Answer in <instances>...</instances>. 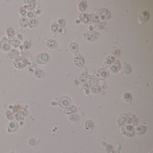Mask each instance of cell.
I'll return each mask as SVG.
<instances>
[{
    "label": "cell",
    "instance_id": "6da1fadb",
    "mask_svg": "<svg viewBox=\"0 0 153 153\" xmlns=\"http://www.w3.org/2000/svg\"><path fill=\"white\" fill-rule=\"evenodd\" d=\"M28 64V60L24 57L21 56L18 57L14 61V65L16 68L19 69L24 68Z\"/></svg>",
    "mask_w": 153,
    "mask_h": 153
},
{
    "label": "cell",
    "instance_id": "7a4b0ae2",
    "mask_svg": "<svg viewBox=\"0 0 153 153\" xmlns=\"http://www.w3.org/2000/svg\"><path fill=\"white\" fill-rule=\"evenodd\" d=\"M49 59V55L46 53H42L37 55L35 61L40 64H46Z\"/></svg>",
    "mask_w": 153,
    "mask_h": 153
},
{
    "label": "cell",
    "instance_id": "3957f363",
    "mask_svg": "<svg viewBox=\"0 0 153 153\" xmlns=\"http://www.w3.org/2000/svg\"><path fill=\"white\" fill-rule=\"evenodd\" d=\"M99 35V34L95 31H88L84 34L85 39L88 42L96 41Z\"/></svg>",
    "mask_w": 153,
    "mask_h": 153
},
{
    "label": "cell",
    "instance_id": "277c9868",
    "mask_svg": "<svg viewBox=\"0 0 153 153\" xmlns=\"http://www.w3.org/2000/svg\"><path fill=\"white\" fill-rule=\"evenodd\" d=\"M97 14L103 20H107L111 18V14L109 11L105 9H102L97 11Z\"/></svg>",
    "mask_w": 153,
    "mask_h": 153
},
{
    "label": "cell",
    "instance_id": "5b68a950",
    "mask_svg": "<svg viewBox=\"0 0 153 153\" xmlns=\"http://www.w3.org/2000/svg\"><path fill=\"white\" fill-rule=\"evenodd\" d=\"M123 133L127 137H133L135 134V130L133 127L131 125L126 126L122 129Z\"/></svg>",
    "mask_w": 153,
    "mask_h": 153
},
{
    "label": "cell",
    "instance_id": "8992f818",
    "mask_svg": "<svg viewBox=\"0 0 153 153\" xmlns=\"http://www.w3.org/2000/svg\"><path fill=\"white\" fill-rule=\"evenodd\" d=\"M109 75V71L105 68L99 69L97 73V76L100 79H106Z\"/></svg>",
    "mask_w": 153,
    "mask_h": 153
},
{
    "label": "cell",
    "instance_id": "52a82bcc",
    "mask_svg": "<svg viewBox=\"0 0 153 153\" xmlns=\"http://www.w3.org/2000/svg\"><path fill=\"white\" fill-rule=\"evenodd\" d=\"M11 44L9 40L5 37L0 42V48L3 51H8L11 49Z\"/></svg>",
    "mask_w": 153,
    "mask_h": 153
},
{
    "label": "cell",
    "instance_id": "ba28073f",
    "mask_svg": "<svg viewBox=\"0 0 153 153\" xmlns=\"http://www.w3.org/2000/svg\"><path fill=\"white\" fill-rule=\"evenodd\" d=\"M71 103V101L70 97H62L61 98L58 104L59 106L62 107H65L69 106Z\"/></svg>",
    "mask_w": 153,
    "mask_h": 153
},
{
    "label": "cell",
    "instance_id": "9c48e42d",
    "mask_svg": "<svg viewBox=\"0 0 153 153\" xmlns=\"http://www.w3.org/2000/svg\"><path fill=\"white\" fill-rule=\"evenodd\" d=\"M150 17V15L147 11H143L139 14L138 20L140 24L145 23L148 21Z\"/></svg>",
    "mask_w": 153,
    "mask_h": 153
},
{
    "label": "cell",
    "instance_id": "30bf717a",
    "mask_svg": "<svg viewBox=\"0 0 153 153\" xmlns=\"http://www.w3.org/2000/svg\"><path fill=\"white\" fill-rule=\"evenodd\" d=\"M121 68V65L119 60L113 63L110 67V71L112 73H116Z\"/></svg>",
    "mask_w": 153,
    "mask_h": 153
},
{
    "label": "cell",
    "instance_id": "8fae6325",
    "mask_svg": "<svg viewBox=\"0 0 153 153\" xmlns=\"http://www.w3.org/2000/svg\"><path fill=\"white\" fill-rule=\"evenodd\" d=\"M128 119L129 115L127 114H123L120 115L118 120L119 125H120V126H122L126 123Z\"/></svg>",
    "mask_w": 153,
    "mask_h": 153
},
{
    "label": "cell",
    "instance_id": "7c38bea8",
    "mask_svg": "<svg viewBox=\"0 0 153 153\" xmlns=\"http://www.w3.org/2000/svg\"><path fill=\"white\" fill-rule=\"evenodd\" d=\"M74 62L76 65L79 67H82L85 62V60L83 57L80 55H78L76 56L74 59Z\"/></svg>",
    "mask_w": 153,
    "mask_h": 153
},
{
    "label": "cell",
    "instance_id": "4fadbf2b",
    "mask_svg": "<svg viewBox=\"0 0 153 153\" xmlns=\"http://www.w3.org/2000/svg\"><path fill=\"white\" fill-rule=\"evenodd\" d=\"M19 128V124L16 121L11 122L8 126V130L9 132H13L18 130Z\"/></svg>",
    "mask_w": 153,
    "mask_h": 153
},
{
    "label": "cell",
    "instance_id": "5bb4252c",
    "mask_svg": "<svg viewBox=\"0 0 153 153\" xmlns=\"http://www.w3.org/2000/svg\"><path fill=\"white\" fill-rule=\"evenodd\" d=\"M146 131V128L142 125H140L136 129V133L137 135H141L144 133Z\"/></svg>",
    "mask_w": 153,
    "mask_h": 153
},
{
    "label": "cell",
    "instance_id": "9a60e30c",
    "mask_svg": "<svg viewBox=\"0 0 153 153\" xmlns=\"http://www.w3.org/2000/svg\"><path fill=\"white\" fill-rule=\"evenodd\" d=\"M79 18L80 20H81V22L85 24H88L90 23L89 19V16L86 14H80Z\"/></svg>",
    "mask_w": 153,
    "mask_h": 153
},
{
    "label": "cell",
    "instance_id": "2e32d148",
    "mask_svg": "<svg viewBox=\"0 0 153 153\" xmlns=\"http://www.w3.org/2000/svg\"><path fill=\"white\" fill-rule=\"evenodd\" d=\"M34 75L38 78H42L44 76V73L42 70L40 69H36L34 71Z\"/></svg>",
    "mask_w": 153,
    "mask_h": 153
},
{
    "label": "cell",
    "instance_id": "e0dca14e",
    "mask_svg": "<svg viewBox=\"0 0 153 153\" xmlns=\"http://www.w3.org/2000/svg\"><path fill=\"white\" fill-rule=\"evenodd\" d=\"M78 45L75 42H72L70 44V49L71 52L74 54H76L78 52Z\"/></svg>",
    "mask_w": 153,
    "mask_h": 153
},
{
    "label": "cell",
    "instance_id": "ac0fdd59",
    "mask_svg": "<svg viewBox=\"0 0 153 153\" xmlns=\"http://www.w3.org/2000/svg\"><path fill=\"white\" fill-rule=\"evenodd\" d=\"M57 44L56 41L53 40H49L46 42V45L50 49H54L56 47Z\"/></svg>",
    "mask_w": 153,
    "mask_h": 153
},
{
    "label": "cell",
    "instance_id": "d6986e66",
    "mask_svg": "<svg viewBox=\"0 0 153 153\" xmlns=\"http://www.w3.org/2000/svg\"><path fill=\"white\" fill-rule=\"evenodd\" d=\"M122 98L123 99V100L128 103H130L132 101V96L131 95L130 93H123Z\"/></svg>",
    "mask_w": 153,
    "mask_h": 153
},
{
    "label": "cell",
    "instance_id": "ffe728a7",
    "mask_svg": "<svg viewBox=\"0 0 153 153\" xmlns=\"http://www.w3.org/2000/svg\"><path fill=\"white\" fill-rule=\"evenodd\" d=\"M85 126L87 130L91 132L93 130V127H94V123H93V121H92V120H90L87 121L85 124Z\"/></svg>",
    "mask_w": 153,
    "mask_h": 153
},
{
    "label": "cell",
    "instance_id": "44dd1931",
    "mask_svg": "<svg viewBox=\"0 0 153 153\" xmlns=\"http://www.w3.org/2000/svg\"><path fill=\"white\" fill-rule=\"evenodd\" d=\"M19 55V53L16 50H12L11 51L8 55V57L10 58H14L17 57Z\"/></svg>",
    "mask_w": 153,
    "mask_h": 153
},
{
    "label": "cell",
    "instance_id": "7402d4cb",
    "mask_svg": "<svg viewBox=\"0 0 153 153\" xmlns=\"http://www.w3.org/2000/svg\"><path fill=\"white\" fill-rule=\"evenodd\" d=\"M123 72L126 74V75H129L131 73L132 71V69L131 68L130 66L127 64L126 63H124L123 67Z\"/></svg>",
    "mask_w": 153,
    "mask_h": 153
},
{
    "label": "cell",
    "instance_id": "603a6c76",
    "mask_svg": "<svg viewBox=\"0 0 153 153\" xmlns=\"http://www.w3.org/2000/svg\"><path fill=\"white\" fill-rule=\"evenodd\" d=\"M114 57L110 56L108 57L107 58H106L105 61V64L106 67L109 66L110 65L112 64L113 62H114Z\"/></svg>",
    "mask_w": 153,
    "mask_h": 153
},
{
    "label": "cell",
    "instance_id": "cb8c5ba5",
    "mask_svg": "<svg viewBox=\"0 0 153 153\" xmlns=\"http://www.w3.org/2000/svg\"><path fill=\"white\" fill-rule=\"evenodd\" d=\"M76 107L74 106H71L67 108L65 112L67 114H71L76 112Z\"/></svg>",
    "mask_w": 153,
    "mask_h": 153
},
{
    "label": "cell",
    "instance_id": "d4e9b609",
    "mask_svg": "<svg viewBox=\"0 0 153 153\" xmlns=\"http://www.w3.org/2000/svg\"><path fill=\"white\" fill-rule=\"evenodd\" d=\"M86 3L85 1H82L79 3V11L82 12H83L86 10Z\"/></svg>",
    "mask_w": 153,
    "mask_h": 153
},
{
    "label": "cell",
    "instance_id": "484cf974",
    "mask_svg": "<svg viewBox=\"0 0 153 153\" xmlns=\"http://www.w3.org/2000/svg\"><path fill=\"white\" fill-rule=\"evenodd\" d=\"M11 44L14 47L17 48L20 46V42L16 38H14L11 40Z\"/></svg>",
    "mask_w": 153,
    "mask_h": 153
},
{
    "label": "cell",
    "instance_id": "4316f807",
    "mask_svg": "<svg viewBox=\"0 0 153 153\" xmlns=\"http://www.w3.org/2000/svg\"><path fill=\"white\" fill-rule=\"evenodd\" d=\"M14 31L12 28H9L7 29V34L9 38H12L14 35Z\"/></svg>",
    "mask_w": 153,
    "mask_h": 153
},
{
    "label": "cell",
    "instance_id": "83f0119b",
    "mask_svg": "<svg viewBox=\"0 0 153 153\" xmlns=\"http://www.w3.org/2000/svg\"><path fill=\"white\" fill-rule=\"evenodd\" d=\"M70 119L71 121L76 122L79 120V116L77 114H73L70 116Z\"/></svg>",
    "mask_w": 153,
    "mask_h": 153
},
{
    "label": "cell",
    "instance_id": "f1b7e54d",
    "mask_svg": "<svg viewBox=\"0 0 153 153\" xmlns=\"http://www.w3.org/2000/svg\"><path fill=\"white\" fill-rule=\"evenodd\" d=\"M28 24V20L26 18H22L20 21V24L23 28H26Z\"/></svg>",
    "mask_w": 153,
    "mask_h": 153
},
{
    "label": "cell",
    "instance_id": "f546056e",
    "mask_svg": "<svg viewBox=\"0 0 153 153\" xmlns=\"http://www.w3.org/2000/svg\"><path fill=\"white\" fill-rule=\"evenodd\" d=\"M37 24V21L36 20H30L28 23V26L30 28H33Z\"/></svg>",
    "mask_w": 153,
    "mask_h": 153
},
{
    "label": "cell",
    "instance_id": "4dcf8cb0",
    "mask_svg": "<svg viewBox=\"0 0 153 153\" xmlns=\"http://www.w3.org/2000/svg\"><path fill=\"white\" fill-rule=\"evenodd\" d=\"M91 91L93 93H98L101 91V88L99 86H94L91 88Z\"/></svg>",
    "mask_w": 153,
    "mask_h": 153
},
{
    "label": "cell",
    "instance_id": "1f68e13d",
    "mask_svg": "<svg viewBox=\"0 0 153 153\" xmlns=\"http://www.w3.org/2000/svg\"><path fill=\"white\" fill-rule=\"evenodd\" d=\"M31 42L29 40L26 41L24 43V47L25 49H29L31 47Z\"/></svg>",
    "mask_w": 153,
    "mask_h": 153
},
{
    "label": "cell",
    "instance_id": "d6a6232c",
    "mask_svg": "<svg viewBox=\"0 0 153 153\" xmlns=\"http://www.w3.org/2000/svg\"><path fill=\"white\" fill-rule=\"evenodd\" d=\"M51 30L52 32H55L58 30V25L56 23H53L51 26Z\"/></svg>",
    "mask_w": 153,
    "mask_h": 153
},
{
    "label": "cell",
    "instance_id": "836d02e7",
    "mask_svg": "<svg viewBox=\"0 0 153 153\" xmlns=\"http://www.w3.org/2000/svg\"><path fill=\"white\" fill-rule=\"evenodd\" d=\"M35 1H29L28 4H29V9H32L34 8V7L35 5Z\"/></svg>",
    "mask_w": 153,
    "mask_h": 153
},
{
    "label": "cell",
    "instance_id": "e575fe53",
    "mask_svg": "<svg viewBox=\"0 0 153 153\" xmlns=\"http://www.w3.org/2000/svg\"><path fill=\"white\" fill-rule=\"evenodd\" d=\"M113 150V147L111 145H108L106 146V150L107 153H110Z\"/></svg>",
    "mask_w": 153,
    "mask_h": 153
},
{
    "label": "cell",
    "instance_id": "d590c367",
    "mask_svg": "<svg viewBox=\"0 0 153 153\" xmlns=\"http://www.w3.org/2000/svg\"><path fill=\"white\" fill-rule=\"evenodd\" d=\"M32 16H33V14H32V12L28 13V17L31 18V17H32Z\"/></svg>",
    "mask_w": 153,
    "mask_h": 153
},
{
    "label": "cell",
    "instance_id": "8d00e7d4",
    "mask_svg": "<svg viewBox=\"0 0 153 153\" xmlns=\"http://www.w3.org/2000/svg\"><path fill=\"white\" fill-rule=\"evenodd\" d=\"M18 37L19 38V39L20 40H23V36L21 35H20V34H19L18 35Z\"/></svg>",
    "mask_w": 153,
    "mask_h": 153
},
{
    "label": "cell",
    "instance_id": "74e56055",
    "mask_svg": "<svg viewBox=\"0 0 153 153\" xmlns=\"http://www.w3.org/2000/svg\"><path fill=\"white\" fill-rule=\"evenodd\" d=\"M110 153H120V152L117 150H114L112 151Z\"/></svg>",
    "mask_w": 153,
    "mask_h": 153
},
{
    "label": "cell",
    "instance_id": "f35d334b",
    "mask_svg": "<svg viewBox=\"0 0 153 153\" xmlns=\"http://www.w3.org/2000/svg\"><path fill=\"white\" fill-rule=\"evenodd\" d=\"M20 13H21V14L22 15H24V14H25L26 12H25V11L24 10H22V11H20Z\"/></svg>",
    "mask_w": 153,
    "mask_h": 153
},
{
    "label": "cell",
    "instance_id": "ab89813d",
    "mask_svg": "<svg viewBox=\"0 0 153 153\" xmlns=\"http://www.w3.org/2000/svg\"><path fill=\"white\" fill-rule=\"evenodd\" d=\"M102 146H106V143L105 142H104V141H103V142H102Z\"/></svg>",
    "mask_w": 153,
    "mask_h": 153
},
{
    "label": "cell",
    "instance_id": "60d3db41",
    "mask_svg": "<svg viewBox=\"0 0 153 153\" xmlns=\"http://www.w3.org/2000/svg\"><path fill=\"white\" fill-rule=\"evenodd\" d=\"M11 153H18L16 151H13Z\"/></svg>",
    "mask_w": 153,
    "mask_h": 153
},
{
    "label": "cell",
    "instance_id": "b9f144b4",
    "mask_svg": "<svg viewBox=\"0 0 153 153\" xmlns=\"http://www.w3.org/2000/svg\"><path fill=\"white\" fill-rule=\"evenodd\" d=\"M20 49H21V50H22V49H23V46H20Z\"/></svg>",
    "mask_w": 153,
    "mask_h": 153
},
{
    "label": "cell",
    "instance_id": "7bdbcfd3",
    "mask_svg": "<svg viewBox=\"0 0 153 153\" xmlns=\"http://www.w3.org/2000/svg\"><path fill=\"white\" fill-rule=\"evenodd\" d=\"M153 153V151H151V153Z\"/></svg>",
    "mask_w": 153,
    "mask_h": 153
}]
</instances>
